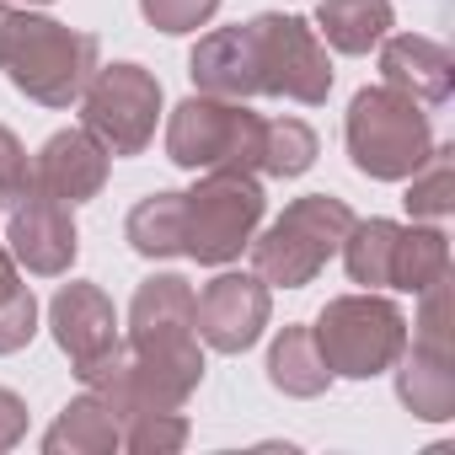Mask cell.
I'll return each instance as SVG.
<instances>
[{
  "instance_id": "26",
  "label": "cell",
  "mask_w": 455,
  "mask_h": 455,
  "mask_svg": "<svg viewBox=\"0 0 455 455\" xmlns=\"http://www.w3.org/2000/svg\"><path fill=\"white\" fill-rule=\"evenodd\" d=\"M214 12H220V0H140V17H145L156 33H166V38L209 28Z\"/></svg>"
},
{
  "instance_id": "16",
  "label": "cell",
  "mask_w": 455,
  "mask_h": 455,
  "mask_svg": "<svg viewBox=\"0 0 455 455\" xmlns=\"http://www.w3.org/2000/svg\"><path fill=\"white\" fill-rule=\"evenodd\" d=\"M44 450L49 455H113V450H124V418L97 391L81 386V396L65 402L60 418L49 423Z\"/></svg>"
},
{
  "instance_id": "15",
  "label": "cell",
  "mask_w": 455,
  "mask_h": 455,
  "mask_svg": "<svg viewBox=\"0 0 455 455\" xmlns=\"http://www.w3.org/2000/svg\"><path fill=\"white\" fill-rule=\"evenodd\" d=\"M391 370H396V396L412 418H423V423L455 418V348L450 343L407 338V348Z\"/></svg>"
},
{
  "instance_id": "6",
  "label": "cell",
  "mask_w": 455,
  "mask_h": 455,
  "mask_svg": "<svg viewBox=\"0 0 455 455\" xmlns=\"http://www.w3.org/2000/svg\"><path fill=\"white\" fill-rule=\"evenodd\" d=\"M263 129L268 118L231 97H182L166 113V161L182 172H263Z\"/></svg>"
},
{
  "instance_id": "4",
  "label": "cell",
  "mask_w": 455,
  "mask_h": 455,
  "mask_svg": "<svg viewBox=\"0 0 455 455\" xmlns=\"http://www.w3.org/2000/svg\"><path fill=\"white\" fill-rule=\"evenodd\" d=\"M343 145L359 177L370 182H407L434 150V118L423 102L402 97L396 86H359L343 113Z\"/></svg>"
},
{
  "instance_id": "14",
  "label": "cell",
  "mask_w": 455,
  "mask_h": 455,
  "mask_svg": "<svg viewBox=\"0 0 455 455\" xmlns=\"http://www.w3.org/2000/svg\"><path fill=\"white\" fill-rule=\"evenodd\" d=\"M380 54V81L396 86L402 97L423 102V108H444L455 97V54L428 38V33H386L375 44Z\"/></svg>"
},
{
  "instance_id": "20",
  "label": "cell",
  "mask_w": 455,
  "mask_h": 455,
  "mask_svg": "<svg viewBox=\"0 0 455 455\" xmlns=\"http://www.w3.org/2000/svg\"><path fill=\"white\" fill-rule=\"evenodd\" d=\"M439 279H450V236H444V225H428V220L402 225L396 252H391V290L423 295Z\"/></svg>"
},
{
  "instance_id": "22",
  "label": "cell",
  "mask_w": 455,
  "mask_h": 455,
  "mask_svg": "<svg viewBox=\"0 0 455 455\" xmlns=\"http://www.w3.org/2000/svg\"><path fill=\"white\" fill-rule=\"evenodd\" d=\"M38 332V295L22 279V263L12 258V247L0 242V359L22 354Z\"/></svg>"
},
{
  "instance_id": "2",
  "label": "cell",
  "mask_w": 455,
  "mask_h": 455,
  "mask_svg": "<svg viewBox=\"0 0 455 455\" xmlns=\"http://www.w3.org/2000/svg\"><path fill=\"white\" fill-rule=\"evenodd\" d=\"M193 284L182 274H150L124 322V354H129V386L134 412L145 407H188L204 386V343L193 327ZM129 412V418H134Z\"/></svg>"
},
{
  "instance_id": "1",
  "label": "cell",
  "mask_w": 455,
  "mask_h": 455,
  "mask_svg": "<svg viewBox=\"0 0 455 455\" xmlns=\"http://www.w3.org/2000/svg\"><path fill=\"white\" fill-rule=\"evenodd\" d=\"M193 92L204 97H284L300 108H322L332 97V54L316 28L295 12H258L252 22L214 28L188 54Z\"/></svg>"
},
{
  "instance_id": "3",
  "label": "cell",
  "mask_w": 455,
  "mask_h": 455,
  "mask_svg": "<svg viewBox=\"0 0 455 455\" xmlns=\"http://www.w3.org/2000/svg\"><path fill=\"white\" fill-rule=\"evenodd\" d=\"M102 65V38L97 33H81L70 22H54V17H38V12H12V33H6V81L38 102V108H76L81 92L92 86Z\"/></svg>"
},
{
  "instance_id": "5",
  "label": "cell",
  "mask_w": 455,
  "mask_h": 455,
  "mask_svg": "<svg viewBox=\"0 0 455 455\" xmlns=\"http://www.w3.org/2000/svg\"><path fill=\"white\" fill-rule=\"evenodd\" d=\"M354 220L359 214L338 193H306V198L284 204V214L268 220V231L258 225V236L247 247L252 274L268 290H306V284H316V274L338 258V247H343Z\"/></svg>"
},
{
  "instance_id": "7",
  "label": "cell",
  "mask_w": 455,
  "mask_h": 455,
  "mask_svg": "<svg viewBox=\"0 0 455 455\" xmlns=\"http://www.w3.org/2000/svg\"><path fill=\"white\" fill-rule=\"evenodd\" d=\"M268 214V193L252 172H198L182 193V258L204 268H231Z\"/></svg>"
},
{
  "instance_id": "27",
  "label": "cell",
  "mask_w": 455,
  "mask_h": 455,
  "mask_svg": "<svg viewBox=\"0 0 455 455\" xmlns=\"http://www.w3.org/2000/svg\"><path fill=\"white\" fill-rule=\"evenodd\" d=\"M28 172H33V161H28V145L0 124V204H6L22 182H28Z\"/></svg>"
},
{
  "instance_id": "23",
  "label": "cell",
  "mask_w": 455,
  "mask_h": 455,
  "mask_svg": "<svg viewBox=\"0 0 455 455\" xmlns=\"http://www.w3.org/2000/svg\"><path fill=\"white\" fill-rule=\"evenodd\" d=\"M407 214L412 220H428V225H444L450 209H455V145H439L428 150V161L407 177V193H402Z\"/></svg>"
},
{
  "instance_id": "11",
  "label": "cell",
  "mask_w": 455,
  "mask_h": 455,
  "mask_svg": "<svg viewBox=\"0 0 455 455\" xmlns=\"http://www.w3.org/2000/svg\"><path fill=\"white\" fill-rule=\"evenodd\" d=\"M274 316V290L258 274H214L198 295H193V327L198 343L214 354H247Z\"/></svg>"
},
{
  "instance_id": "17",
  "label": "cell",
  "mask_w": 455,
  "mask_h": 455,
  "mask_svg": "<svg viewBox=\"0 0 455 455\" xmlns=\"http://www.w3.org/2000/svg\"><path fill=\"white\" fill-rule=\"evenodd\" d=\"M311 28H316V38L332 54H354L359 60L396 28V6L391 0H322Z\"/></svg>"
},
{
  "instance_id": "24",
  "label": "cell",
  "mask_w": 455,
  "mask_h": 455,
  "mask_svg": "<svg viewBox=\"0 0 455 455\" xmlns=\"http://www.w3.org/2000/svg\"><path fill=\"white\" fill-rule=\"evenodd\" d=\"M316 156H322L316 129L295 113H279L263 129V172L258 177H306L316 166Z\"/></svg>"
},
{
  "instance_id": "28",
  "label": "cell",
  "mask_w": 455,
  "mask_h": 455,
  "mask_svg": "<svg viewBox=\"0 0 455 455\" xmlns=\"http://www.w3.org/2000/svg\"><path fill=\"white\" fill-rule=\"evenodd\" d=\"M22 434H28V402L12 386H0V450H17Z\"/></svg>"
},
{
  "instance_id": "29",
  "label": "cell",
  "mask_w": 455,
  "mask_h": 455,
  "mask_svg": "<svg viewBox=\"0 0 455 455\" xmlns=\"http://www.w3.org/2000/svg\"><path fill=\"white\" fill-rule=\"evenodd\" d=\"M6 33H12V0H0V60H6Z\"/></svg>"
},
{
  "instance_id": "12",
  "label": "cell",
  "mask_w": 455,
  "mask_h": 455,
  "mask_svg": "<svg viewBox=\"0 0 455 455\" xmlns=\"http://www.w3.org/2000/svg\"><path fill=\"white\" fill-rule=\"evenodd\" d=\"M49 332H54L60 354L70 359V370H86L108 348L124 343V327H118V311H113L108 290L86 284V279L60 284V295L49 300Z\"/></svg>"
},
{
  "instance_id": "21",
  "label": "cell",
  "mask_w": 455,
  "mask_h": 455,
  "mask_svg": "<svg viewBox=\"0 0 455 455\" xmlns=\"http://www.w3.org/2000/svg\"><path fill=\"white\" fill-rule=\"evenodd\" d=\"M396 231H402V225L386 220V214H370V220H354V225H348L338 258H343V268H348V279H354L359 290H391Z\"/></svg>"
},
{
  "instance_id": "13",
  "label": "cell",
  "mask_w": 455,
  "mask_h": 455,
  "mask_svg": "<svg viewBox=\"0 0 455 455\" xmlns=\"http://www.w3.org/2000/svg\"><path fill=\"white\" fill-rule=\"evenodd\" d=\"M108 172H113V156L76 124V129H54V134L38 145L28 177H33L44 193H54L60 204L81 209V204H92V198L108 188Z\"/></svg>"
},
{
  "instance_id": "18",
  "label": "cell",
  "mask_w": 455,
  "mask_h": 455,
  "mask_svg": "<svg viewBox=\"0 0 455 455\" xmlns=\"http://www.w3.org/2000/svg\"><path fill=\"white\" fill-rule=\"evenodd\" d=\"M268 386L284 391V396H295V402H311V396H322L332 386V370H327V359L316 348L311 322L279 327V338L268 343Z\"/></svg>"
},
{
  "instance_id": "9",
  "label": "cell",
  "mask_w": 455,
  "mask_h": 455,
  "mask_svg": "<svg viewBox=\"0 0 455 455\" xmlns=\"http://www.w3.org/2000/svg\"><path fill=\"white\" fill-rule=\"evenodd\" d=\"M161 124V81L156 70L118 60L97 65L92 86L81 92V129L108 150V156H145Z\"/></svg>"
},
{
  "instance_id": "30",
  "label": "cell",
  "mask_w": 455,
  "mask_h": 455,
  "mask_svg": "<svg viewBox=\"0 0 455 455\" xmlns=\"http://www.w3.org/2000/svg\"><path fill=\"white\" fill-rule=\"evenodd\" d=\"M22 6H54V0H22Z\"/></svg>"
},
{
  "instance_id": "19",
  "label": "cell",
  "mask_w": 455,
  "mask_h": 455,
  "mask_svg": "<svg viewBox=\"0 0 455 455\" xmlns=\"http://www.w3.org/2000/svg\"><path fill=\"white\" fill-rule=\"evenodd\" d=\"M124 242H129L134 258H150V263L182 258V193H177V188L145 193V198L124 214Z\"/></svg>"
},
{
  "instance_id": "8",
  "label": "cell",
  "mask_w": 455,
  "mask_h": 455,
  "mask_svg": "<svg viewBox=\"0 0 455 455\" xmlns=\"http://www.w3.org/2000/svg\"><path fill=\"white\" fill-rule=\"evenodd\" d=\"M311 332L332 380H375L407 348V311L380 290H354V295H332L316 311Z\"/></svg>"
},
{
  "instance_id": "10",
  "label": "cell",
  "mask_w": 455,
  "mask_h": 455,
  "mask_svg": "<svg viewBox=\"0 0 455 455\" xmlns=\"http://www.w3.org/2000/svg\"><path fill=\"white\" fill-rule=\"evenodd\" d=\"M0 209H6V247L28 274H38V279L70 274V263L81 258V231H76L70 204H60L54 193H44L28 177Z\"/></svg>"
},
{
  "instance_id": "25",
  "label": "cell",
  "mask_w": 455,
  "mask_h": 455,
  "mask_svg": "<svg viewBox=\"0 0 455 455\" xmlns=\"http://www.w3.org/2000/svg\"><path fill=\"white\" fill-rule=\"evenodd\" d=\"M182 444H188L182 407H145V412L124 418V450H134V455H166Z\"/></svg>"
}]
</instances>
